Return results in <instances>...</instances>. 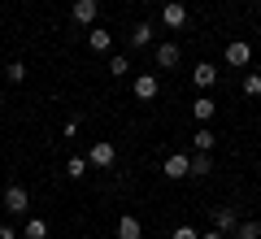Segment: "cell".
Masks as SVG:
<instances>
[{
  "mask_svg": "<svg viewBox=\"0 0 261 239\" xmlns=\"http://www.w3.org/2000/svg\"><path fill=\"white\" fill-rule=\"evenodd\" d=\"M27 209H31L27 187H22V183H9V187H5V213H13V218H27Z\"/></svg>",
  "mask_w": 261,
  "mask_h": 239,
  "instance_id": "1",
  "label": "cell"
},
{
  "mask_svg": "<svg viewBox=\"0 0 261 239\" xmlns=\"http://www.w3.org/2000/svg\"><path fill=\"white\" fill-rule=\"evenodd\" d=\"M113 161H118V148H113L109 139H96V144L87 148V166H96V170H109Z\"/></svg>",
  "mask_w": 261,
  "mask_h": 239,
  "instance_id": "2",
  "label": "cell"
},
{
  "mask_svg": "<svg viewBox=\"0 0 261 239\" xmlns=\"http://www.w3.org/2000/svg\"><path fill=\"white\" fill-rule=\"evenodd\" d=\"M161 22H166V31H183L187 26V5H183V0H166Z\"/></svg>",
  "mask_w": 261,
  "mask_h": 239,
  "instance_id": "3",
  "label": "cell"
},
{
  "mask_svg": "<svg viewBox=\"0 0 261 239\" xmlns=\"http://www.w3.org/2000/svg\"><path fill=\"white\" fill-rule=\"evenodd\" d=\"M130 92L140 96V100H157V92H161V83H157V74H140L135 83H130Z\"/></svg>",
  "mask_w": 261,
  "mask_h": 239,
  "instance_id": "4",
  "label": "cell"
},
{
  "mask_svg": "<svg viewBox=\"0 0 261 239\" xmlns=\"http://www.w3.org/2000/svg\"><path fill=\"white\" fill-rule=\"evenodd\" d=\"M187 174H192V156L170 152V156H166V178H187Z\"/></svg>",
  "mask_w": 261,
  "mask_h": 239,
  "instance_id": "5",
  "label": "cell"
},
{
  "mask_svg": "<svg viewBox=\"0 0 261 239\" xmlns=\"http://www.w3.org/2000/svg\"><path fill=\"white\" fill-rule=\"evenodd\" d=\"M96 13H100V0H74V22L96 26Z\"/></svg>",
  "mask_w": 261,
  "mask_h": 239,
  "instance_id": "6",
  "label": "cell"
},
{
  "mask_svg": "<svg viewBox=\"0 0 261 239\" xmlns=\"http://www.w3.org/2000/svg\"><path fill=\"white\" fill-rule=\"evenodd\" d=\"M87 48H92V52H109L113 48V35L105 26H87Z\"/></svg>",
  "mask_w": 261,
  "mask_h": 239,
  "instance_id": "7",
  "label": "cell"
},
{
  "mask_svg": "<svg viewBox=\"0 0 261 239\" xmlns=\"http://www.w3.org/2000/svg\"><path fill=\"white\" fill-rule=\"evenodd\" d=\"M248 61H252V48L244 39H231L226 44V65H248Z\"/></svg>",
  "mask_w": 261,
  "mask_h": 239,
  "instance_id": "8",
  "label": "cell"
},
{
  "mask_svg": "<svg viewBox=\"0 0 261 239\" xmlns=\"http://www.w3.org/2000/svg\"><path fill=\"white\" fill-rule=\"evenodd\" d=\"M152 57H157V65H161V70H174L183 52H178V44H170V39H166V44H157V52H152Z\"/></svg>",
  "mask_w": 261,
  "mask_h": 239,
  "instance_id": "9",
  "label": "cell"
},
{
  "mask_svg": "<svg viewBox=\"0 0 261 239\" xmlns=\"http://www.w3.org/2000/svg\"><path fill=\"white\" fill-rule=\"evenodd\" d=\"M192 83L200 87V92H205V87H214V83H218V65L200 61V65H196V70H192Z\"/></svg>",
  "mask_w": 261,
  "mask_h": 239,
  "instance_id": "10",
  "label": "cell"
},
{
  "mask_svg": "<svg viewBox=\"0 0 261 239\" xmlns=\"http://www.w3.org/2000/svg\"><path fill=\"white\" fill-rule=\"evenodd\" d=\"M118 239H144V226H140V218H118Z\"/></svg>",
  "mask_w": 261,
  "mask_h": 239,
  "instance_id": "11",
  "label": "cell"
},
{
  "mask_svg": "<svg viewBox=\"0 0 261 239\" xmlns=\"http://www.w3.org/2000/svg\"><path fill=\"white\" fill-rule=\"evenodd\" d=\"M214 113H218V104H214V100H209V96H196V104H192V118H196V122H200V126H205V122H209V118H214Z\"/></svg>",
  "mask_w": 261,
  "mask_h": 239,
  "instance_id": "12",
  "label": "cell"
},
{
  "mask_svg": "<svg viewBox=\"0 0 261 239\" xmlns=\"http://www.w3.org/2000/svg\"><path fill=\"white\" fill-rule=\"evenodd\" d=\"M214 226L222 230V235H235V226H240V222H235V209H214Z\"/></svg>",
  "mask_w": 261,
  "mask_h": 239,
  "instance_id": "13",
  "label": "cell"
},
{
  "mask_svg": "<svg viewBox=\"0 0 261 239\" xmlns=\"http://www.w3.org/2000/svg\"><path fill=\"white\" fill-rule=\"evenodd\" d=\"M192 144H196V152H209V148L218 144V135H214V130H209V126H200V130H196V135H192Z\"/></svg>",
  "mask_w": 261,
  "mask_h": 239,
  "instance_id": "14",
  "label": "cell"
},
{
  "mask_svg": "<svg viewBox=\"0 0 261 239\" xmlns=\"http://www.w3.org/2000/svg\"><path fill=\"white\" fill-rule=\"evenodd\" d=\"M192 174H196V178L214 174V161H209V152H196V156H192Z\"/></svg>",
  "mask_w": 261,
  "mask_h": 239,
  "instance_id": "15",
  "label": "cell"
},
{
  "mask_svg": "<svg viewBox=\"0 0 261 239\" xmlns=\"http://www.w3.org/2000/svg\"><path fill=\"white\" fill-rule=\"evenodd\" d=\"M109 74H113V78H126V74H130V61H126L122 52H113V57H109Z\"/></svg>",
  "mask_w": 261,
  "mask_h": 239,
  "instance_id": "16",
  "label": "cell"
},
{
  "mask_svg": "<svg viewBox=\"0 0 261 239\" xmlns=\"http://www.w3.org/2000/svg\"><path fill=\"white\" fill-rule=\"evenodd\" d=\"M87 174V156H70L65 161V178H83Z\"/></svg>",
  "mask_w": 261,
  "mask_h": 239,
  "instance_id": "17",
  "label": "cell"
},
{
  "mask_svg": "<svg viewBox=\"0 0 261 239\" xmlns=\"http://www.w3.org/2000/svg\"><path fill=\"white\" fill-rule=\"evenodd\" d=\"M27 239H48V222L44 218H27Z\"/></svg>",
  "mask_w": 261,
  "mask_h": 239,
  "instance_id": "18",
  "label": "cell"
},
{
  "mask_svg": "<svg viewBox=\"0 0 261 239\" xmlns=\"http://www.w3.org/2000/svg\"><path fill=\"white\" fill-rule=\"evenodd\" d=\"M130 44H135V48H148V44H152V26H148V22H140V26H135Z\"/></svg>",
  "mask_w": 261,
  "mask_h": 239,
  "instance_id": "19",
  "label": "cell"
},
{
  "mask_svg": "<svg viewBox=\"0 0 261 239\" xmlns=\"http://www.w3.org/2000/svg\"><path fill=\"white\" fill-rule=\"evenodd\" d=\"M235 239H261V222H240L235 226Z\"/></svg>",
  "mask_w": 261,
  "mask_h": 239,
  "instance_id": "20",
  "label": "cell"
},
{
  "mask_svg": "<svg viewBox=\"0 0 261 239\" xmlns=\"http://www.w3.org/2000/svg\"><path fill=\"white\" fill-rule=\"evenodd\" d=\"M5 78H9V83H27V65H22V61H9V65H5Z\"/></svg>",
  "mask_w": 261,
  "mask_h": 239,
  "instance_id": "21",
  "label": "cell"
},
{
  "mask_svg": "<svg viewBox=\"0 0 261 239\" xmlns=\"http://www.w3.org/2000/svg\"><path fill=\"white\" fill-rule=\"evenodd\" d=\"M244 96H261V74H248L244 78Z\"/></svg>",
  "mask_w": 261,
  "mask_h": 239,
  "instance_id": "22",
  "label": "cell"
},
{
  "mask_svg": "<svg viewBox=\"0 0 261 239\" xmlns=\"http://www.w3.org/2000/svg\"><path fill=\"white\" fill-rule=\"evenodd\" d=\"M174 239H200V235H196L192 226H178V230H174Z\"/></svg>",
  "mask_w": 261,
  "mask_h": 239,
  "instance_id": "23",
  "label": "cell"
},
{
  "mask_svg": "<svg viewBox=\"0 0 261 239\" xmlns=\"http://www.w3.org/2000/svg\"><path fill=\"white\" fill-rule=\"evenodd\" d=\"M0 239H18V230H13V226H0Z\"/></svg>",
  "mask_w": 261,
  "mask_h": 239,
  "instance_id": "24",
  "label": "cell"
},
{
  "mask_svg": "<svg viewBox=\"0 0 261 239\" xmlns=\"http://www.w3.org/2000/svg\"><path fill=\"white\" fill-rule=\"evenodd\" d=\"M200 239H226V235H222V230L214 226V230H205V235H200Z\"/></svg>",
  "mask_w": 261,
  "mask_h": 239,
  "instance_id": "25",
  "label": "cell"
}]
</instances>
